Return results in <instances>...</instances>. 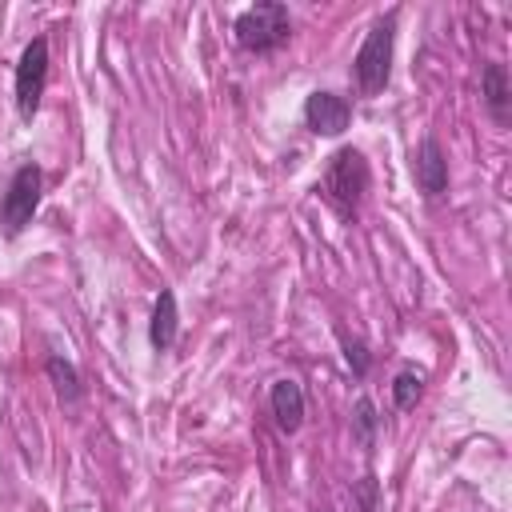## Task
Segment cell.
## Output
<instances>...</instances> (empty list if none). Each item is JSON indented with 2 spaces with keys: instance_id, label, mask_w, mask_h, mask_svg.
Listing matches in <instances>:
<instances>
[{
  "instance_id": "cell-1",
  "label": "cell",
  "mask_w": 512,
  "mask_h": 512,
  "mask_svg": "<svg viewBox=\"0 0 512 512\" xmlns=\"http://www.w3.org/2000/svg\"><path fill=\"white\" fill-rule=\"evenodd\" d=\"M392 40H396V12L380 16V20L368 28L364 44L356 48V56H352V76H356V84H360L364 96H376V92L388 84V72H392Z\"/></svg>"
},
{
  "instance_id": "cell-2",
  "label": "cell",
  "mask_w": 512,
  "mask_h": 512,
  "mask_svg": "<svg viewBox=\"0 0 512 512\" xmlns=\"http://www.w3.org/2000/svg\"><path fill=\"white\" fill-rule=\"evenodd\" d=\"M236 44L244 52H272L288 40L292 32V20H288V8L276 4V0H264V4H252L248 12L236 16Z\"/></svg>"
},
{
  "instance_id": "cell-3",
  "label": "cell",
  "mask_w": 512,
  "mask_h": 512,
  "mask_svg": "<svg viewBox=\"0 0 512 512\" xmlns=\"http://www.w3.org/2000/svg\"><path fill=\"white\" fill-rule=\"evenodd\" d=\"M324 192H328V200H332L344 216H352V212L360 208L364 192H368V160H364L356 148H340V152L332 156V164H328Z\"/></svg>"
},
{
  "instance_id": "cell-4",
  "label": "cell",
  "mask_w": 512,
  "mask_h": 512,
  "mask_svg": "<svg viewBox=\"0 0 512 512\" xmlns=\"http://www.w3.org/2000/svg\"><path fill=\"white\" fill-rule=\"evenodd\" d=\"M40 184H44V176L36 164L16 168V176L8 180V192L0 200V232L4 236H20L32 224V212L40 204Z\"/></svg>"
},
{
  "instance_id": "cell-5",
  "label": "cell",
  "mask_w": 512,
  "mask_h": 512,
  "mask_svg": "<svg viewBox=\"0 0 512 512\" xmlns=\"http://www.w3.org/2000/svg\"><path fill=\"white\" fill-rule=\"evenodd\" d=\"M44 84H48V40L36 36V40L24 44L20 64H16V108H20L24 120L36 116L40 96H44Z\"/></svg>"
},
{
  "instance_id": "cell-6",
  "label": "cell",
  "mask_w": 512,
  "mask_h": 512,
  "mask_svg": "<svg viewBox=\"0 0 512 512\" xmlns=\"http://www.w3.org/2000/svg\"><path fill=\"white\" fill-rule=\"evenodd\" d=\"M352 120V104L336 92H312L304 100V124L316 132V136H340Z\"/></svg>"
},
{
  "instance_id": "cell-7",
  "label": "cell",
  "mask_w": 512,
  "mask_h": 512,
  "mask_svg": "<svg viewBox=\"0 0 512 512\" xmlns=\"http://www.w3.org/2000/svg\"><path fill=\"white\" fill-rule=\"evenodd\" d=\"M416 184L424 196H444V188H448V160L432 136H424V144L416 152Z\"/></svg>"
},
{
  "instance_id": "cell-8",
  "label": "cell",
  "mask_w": 512,
  "mask_h": 512,
  "mask_svg": "<svg viewBox=\"0 0 512 512\" xmlns=\"http://www.w3.org/2000/svg\"><path fill=\"white\" fill-rule=\"evenodd\" d=\"M176 328H180V312H176V292H160L156 308H152V324H148V340L156 352H168L176 344Z\"/></svg>"
},
{
  "instance_id": "cell-9",
  "label": "cell",
  "mask_w": 512,
  "mask_h": 512,
  "mask_svg": "<svg viewBox=\"0 0 512 512\" xmlns=\"http://www.w3.org/2000/svg\"><path fill=\"white\" fill-rule=\"evenodd\" d=\"M272 416L280 424V432H296L304 420V392L296 380H276L272 384Z\"/></svg>"
},
{
  "instance_id": "cell-10",
  "label": "cell",
  "mask_w": 512,
  "mask_h": 512,
  "mask_svg": "<svg viewBox=\"0 0 512 512\" xmlns=\"http://www.w3.org/2000/svg\"><path fill=\"white\" fill-rule=\"evenodd\" d=\"M480 88H484V104H488L492 120H496V124H508V100H512V92H508V72H504V64H484Z\"/></svg>"
},
{
  "instance_id": "cell-11",
  "label": "cell",
  "mask_w": 512,
  "mask_h": 512,
  "mask_svg": "<svg viewBox=\"0 0 512 512\" xmlns=\"http://www.w3.org/2000/svg\"><path fill=\"white\" fill-rule=\"evenodd\" d=\"M48 376H52L60 400H76L80 396V376H76V368L64 356H48Z\"/></svg>"
},
{
  "instance_id": "cell-12",
  "label": "cell",
  "mask_w": 512,
  "mask_h": 512,
  "mask_svg": "<svg viewBox=\"0 0 512 512\" xmlns=\"http://www.w3.org/2000/svg\"><path fill=\"white\" fill-rule=\"evenodd\" d=\"M420 392H424V380L412 372V368H404L396 380H392V400H396V408L400 412H408V408H416V400H420Z\"/></svg>"
},
{
  "instance_id": "cell-13",
  "label": "cell",
  "mask_w": 512,
  "mask_h": 512,
  "mask_svg": "<svg viewBox=\"0 0 512 512\" xmlns=\"http://www.w3.org/2000/svg\"><path fill=\"white\" fill-rule=\"evenodd\" d=\"M356 432H360V440L368 444L372 440V432H376V408H372V400L368 396H360L356 400Z\"/></svg>"
},
{
  "instance_id": "cell-14",
  "label": "cell",
  "mask_w": 512,
  "mask_h": 512,
  "mask_svg": "<svg viewBox=\"0 0 512 512\" xmlns=\"http://www.w3.org/2000/svg\"><path fill=\"white\" fill-rule=\"evenodd\" d=\"M356 504H360V512H376V476L368 472V476H360L356 480Z\"/></svg>"
},
{
  "instance_id": "cell-15",
  "label": "cell",
  "mask_w": 512,
  "mask_h": 512,
  "mask_svg": "<svg viewBox=\"0 0 512 512\" xmlns=\"http://www.w3.org/2000/svg\"><path fill=\"white\" fill-rule=\"evenodd\" d=\"M344 356H348V364H352V372H356V376H364V372H368V352H364V340L344 336Z\"/></svg>"
}]
</instances>
